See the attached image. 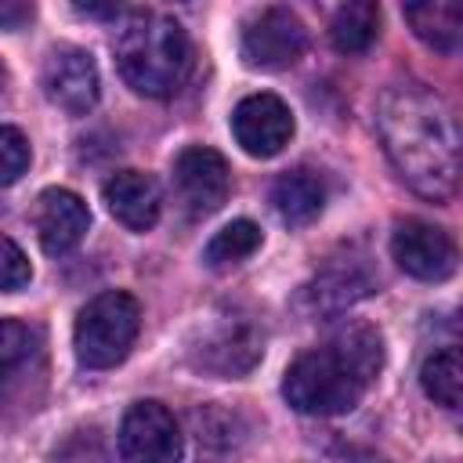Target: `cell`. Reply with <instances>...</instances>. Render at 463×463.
<instances>
[{
    "instance_id": "23",
    "label": "cell",
    "mask_w": 463,
    "mask_h": 463,
    "mask_svg": "<svg viewBox=\"0 0 463 463\" xmlns=\"http://www.w3.org/2000/svg\"><path fill=\"white\" fill-rule=\"evenodd\" d=\"M33 14V0H0V29H18Z\"/></svg>"
},
{
    "instance_id": "5",
    "label": "cell",
    "mask_w": 463,
    "mask_h": 463,
    "mask_svg": "<svg viewBox=\"0 0 463 463\" xmlns=\"http://www.w3.org/2000/svg\"><path fill=\"white\" fill-rule=\"evenodd\" d=\"M264 354V333L257 329V322L250 315H217L206 329H199V340L192 344V365L232 380L250 373Z\"/></svg>"
},
{
    "instance_id": "24",
    "label": "cell",
    "mask_w": 463,
    "mask_h": 463,
    "mask_svg": "<svg viewBox=\"0 0 463 463\" xmlns=\"http://www.w3.org/2000/svg\"><path fill=\"white\" fill-rule=\"evenodd\" d=\"M72 7L87 18H112L123 7V0H72Z\"/></svg>"
},
{
    "instance_id": "4",
    "label": "cell",
    "mask_w": 463,
    "mask_h": 463,
    "mask_svg": "<svg viewBox=\"0 0 463 463\" xmlns=\"http://www.w3.org/2000/svg\"><path fill=\"white\" fill-rule=\"evenodd\" d=\"M137 329H141V304L130 293L123 289L98 293L94 300H87L72 329V347H76L80 365L87 369L119 365L130 354Z\"/></svg>"
},
{
    "instance_id": "19",
    "label": "cell",
    "mask_w": 463,
    "mask_h": 463,
    "mask_svg": "<svg viewBox=\"0 0 463 463\" xmlns=\"http://www.w3.org/2000/svg\"><path fill=\"white\" fill-rule=\"evenodd\" d=\"M260 250V228L250 221V217H239L232 224H224L203 250V260L210 268H232L246 257H253Z\"/></svg>"
},
{
    "instance_id": "18",
    "label": "cell",
    "mask_w": 463,
    "mask_h": 463,
    "mask_svg": "<svg viewBox=\"0 0 463 463\" xmlns=\"http://www.w3.org/2000/svg\"><path fill=\"white\" fill-rule=\"evenodd\" d=\"M420 383H423L430 402H438L445 409H459V402H463V362H459V351L456 347L434 351L420 369Z\"/></svg>"
},
{
    "instance_id": "1",
    "label": "cell",
    "mask_w": 463,
    "mask_h": 463,
    "mask_svg": "<svg viewBox=\"0 0 463 463\" xmlns=\"http://www.w3.org/2000/svg\"><path fill=\"white\" fill-rule=\"evenodd\" d=\"M376 130L402 181L434 203L459 184V127L441 94L423 83H394L376 101Z\"/></svg>"
},
{
    "instance_id": "16",
    "label": "cell",
    "mask_w": 463,
    "mask_h": 463,
    "mask_svg": "<svg viewBox=\"0 0 463 463\" xmlns=\"http://www.w3.org/2000/svg\"><path fill=\"white\" fill-rule=\"evenodd\" d=\"M271 203L279 210V217L293 228H304L311 224L322 206H326V181L307 170V166H297V170H286L275 184H271Z\"/></svg>"
},
{
    "instance_id": "20",
    "label": "cell",
    "mask_w": 463,
    "mask_h": 463,
    "mask_svg": "<svg viewBox=\"0 0 463 463\" xmlns=\"http://www.w3.org/2000/svg\"><path fill=\"white\" fill-rule=\"evenodd\" d=\"M36 351V333L18 318H0V383L11 380Z\"/></svg>"
},
{
    "instance_id": "22",
    "label": "cell",
    "mask_w": 463,
    "mask_h": 463,
    "mask_svg": "<svg viewBox=\"0 0 463 463\" xmlns=\"http://www.w3.org/2000/svg\"><path fill=\"white\" fill-rule=\"evenodd\" d=\"M33 279L29 257L22 253V246L7 235H0V293H18L25 289Z\"/></svg>"
},
{
    "instance_id": "2",
    "label": "cell",
    "mask_w": 463,
    "mask_h": 463,
    "mask_svg": "<svg viewBox=\"0 0 463 463\" xmlns=\"http://www.w3.org/2000/svg\"><path fill=\"white\" fill-rule=\"evenodd\" d=\"M383 369V340L373 326L336 329L322 347L297 354L282 376L286 402L304 416L351 412Z\"/></svg>"
},
{
    "instance_id": "3",
    "label": "cell",
    "mask_w": 463,
    "mask_h": 463,
    "mask_svg": "<svg viewBox=\"0 0 463 463\" xmlns=\"http://www.w3.org/2000/svg\"><path fill=\"white\" fill-rule=\"evenodd\" d=\"M112 51L119 76L145 98H170L192 69V40L166 14H134Z\"/></svg>"
},
{
    "instance_id": "8",
    "label": "cell",
    "mask_w": 463,
    "mask_h": 463,
    "mask_svg": "<svg viewBox=\"0 0 463 463\" xmlns=\"http://www.w3.org/2000/svg\"><path fill=\"white\" fill-rule=\"evenodd\" d=\"M40 83H43L47 101L58 105L69 116H87L98 105V94H101V76H98L94 58L83 47H72V43H58L43 58Z\"/></svg>"
},
{
    "instance_id": "10",
    "label": "cell",
    "mask_w": 463,
    "mask_h": 463,
    "mask_svg": "<svg viewBox=\"0 0 463 463\" xmlns=\"http://www.w3.org/2000/svg\"><path fill=\"white\" fill-rule=\"evenodd\" d=\"M119 456L134 463H166L181 456V427L163 402H134L119 423Z\"/></svg>"
},
{
    "instance_id": "15",
    "label": "cell",
    "mask_w": 463,
    "mask_h": 463,
    "mask_svg": "<svg viewBox=\"0 0 463 463\" xmlns=\"http://www.w3.org/2000/svg\"><path fill=\"white\" fill-rule=\"evenodd\" d=\"M409 29L434 51L456 54L463 40V0H402Z\"/></svg>"
},
{
    "instance_id": "7",
    "label": "cell",
    "mask_w": 463,
    "mask_h": 463,
    "mask_svg": "<svg viewBox=\"0 0 463 463\" xmlns=\"http://www.w3.org/2000/svg\"><path fill=\"white\" fill-rule=\"evenodd\" d=\"M177 203L184 206L188 217H210L224 206L228 188H232V170L224 163L221 152L206 148V145H192L174 159L170 170Z\"/></svg>"
},
{
    "instance_id": "14",
    "label": "cell",
    "mask_w": 463,
    "mask_h": 463,
    "mask_svg": "<svg viewBox=\"0 0 463 463\" xmlns=\"http://www.w3.org/2000/svg\"><path fill=\"white\" fill-rule=\"evenodd\" d=\"M373 293V275L362 264H329L300 289V307L307 315H340Z\"/></svg>"
},
{
    "instance_id": "21",
    "label": "cell",
    "mask_w": 463,
    "mask_h": 463,
    "mask_svg": "<svg viewBox=\"0 0 463 463\" xmlns=\"http://www.w3.org/2000/svg\"><path fill=\"white\" fill-rule=\"evenodd\" d=\"M29 170V141L18 127H0V188L14 184Z\"/></svg>"
},
{
    "instance_id": "25",
    "label": "cell",
    "mask_w": 463,
    "mask_h": 463,
    "mask_svg": "<svg viewBox=\"0 0 463 463\" xmlns=\"http://www.w3.org/2000/svg\"><path fill=\"white\" fill-rule=\"evenodd\" d=\"M0 87H4V65H0Z\"/></svg>"
},
{
    "instance_id": "6",
    "label": "cell",
    "mask_w": 463,
    "mask_h": 463,
    "mask_svg": "<svg viewBox=\"0 0 463 463\" xmlns=\"http://www.w3.org/2000/svg\"><path fill=\"white\" fill-rule=\"evenodd\" d=\"M307 47V29L289 7H264L242 25V61L260 72L289 69Z\"/></svg>"
},
{
    "instance_id": "9",
    "label": "cell",
    "mask_w": 463,
    "mask_h": 463,
    "mask_svg": "<svg viewBox=\"0 0 463 463\" xmlns=\"http://www.w3.org/2000/svg\"><path fill=\"white\" fill-rule=\"evenodd\" d=\"M391 253L398 260V268L412 279L423 282H441L456 271V242L445 228L420 221V217H405L394 224L391 235Z\"/></svg>"
},
{
    "instance_id": "11",
    "label": "cell",
    "mask_w": 463,
    "mask_h": 463,
    "mask_svg": "<svg viewBox=\"0 0 463 463\" xmlns=\"http://www.w3.org/2000/svg\"><path fill=\"white\" fill-rule=\"evenodd\" d=\"M232 134L246 156L271 159L293 137V112L279 94H250L232 112Z\"/></svg>"
},
{
    "instance_id": "17",
    "label": "cell",
    "mask_w": 463,
    "mask_h": 463,
    "mask_svg": "<svg viewBox=\"0 0 463 463\" xmlns=\"http://www.w3.org/2000/svg\"><path fill=\"white\" fill-rule=\"evenodd\" d=\"M380 33V4L376 0H347L329 25V40L340 54H362L373 47Z\"/></svg>"
},
{
    "instance_id": "12",
    "label": "cell",
    "mask_w": 463,
    "mask_h": 463,
    "mask_svg": "<svg viewBox=\"0 0 463 463\" xmlns=\"http://www.w3.org/2000/svg\"><path fill=\"white\" fill-rule=\"evenodd\" d=\"M33 221H36V235H40L43 253L61 257L83 242V235L90 228V210L72 188H43L36 199Z\"/></svg>"
},
{
    "instance_id": "13",
    "label": "cell",
    "mask_w": 463,
    "mask_h": 463,
    "mask_svg": "<svg viewBox=\"0 0 463 463\" xmlns=\"http://www.w3.org/2000/svg\"><path fill=\"white\" fill-rule=\"evenodd\" d=\"M105 203H109V213L130 228V232H148L156 228L159 221V210H163V195H159V184L152 174H141V170H116L105 188H101Z\"/></svg>"
}]
</instances>
